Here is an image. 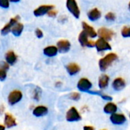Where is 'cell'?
<instances>
[{
    "instance_id": "1",
    "label": "cell",
    "mask_w": 130,
    "mask_h": 130,
    "mask_svg": "<svg viewBox=\"0 0 130 130\" xmlns=\"http://www.w3.org/2000/svg\"><path fill=\"white\" fill-rule=\"evenodd\" d=\"M118 55L116 53H108L98 61V67L101 72H105L118 59Z\"/></svg>"
},
{
    "instance_id": "2",
    "label": "cell",
    "mask_w": 130,
    "mask_h": 130,
    "mask_svg": "<svg viewBox=\"0 0 130 130\" xmlns=\"http://www.w3.org/2000/svg\"><path fill=\"white\" fill-rule=\"evenodd\" d=\"M66 120L69 123L79 122L82 120V115L81 112L75 106L71 107L68 109L66 113Z\"/></svg>"
},
{
    "instance_id": "3",
    "label": "cell",
    "mask_w": 130,
    "mask_h": 130,
    "mask_svg": "<svg viewBox=\"0 0 130 130\" xmlns=\"http://www.w3.org/2000/svg\"><path fill=\"white\" fill-rule=\"evenodd\" d=\"M66 6L69 13L76 19H78L81 15V10L76 0H66Z\"/></svg>"
},
{
    "instance_id": "4",
    "label": "cell",
    "mask_w": 130,
    "mask_h": 130,
    "mask_svg": "<svg viewBox=\"0 0 130 130\" xmlns=\"http://www.w3.org/2000/svg\"><path fill=\"white\" fill-rule=\"evenodd\" d=\"M76 87L79 92L88 93L91 90H92L93 84L88 78L83 77V78H81L78 81Z\"/></svg>"
},
{
    "instance_id": "5",
    "label": "cell",
    "mask_w": 130,
    "mask_h": 130,
    "mask_svg": "<svg viewBox=\"0 0 130 130\" xmlns=\"http://www.w3.org/2000/svg\"><path fill=\"white\" fill-rule=\"evenodd\" d=\"M109 120L113 126H123L127 122L128 118L124 113L117 112L113 114L110 115Z\"/></svg>"
},
{
    "instance_id": "6",
    "label": "cell",
    "mask_w": 130,
    "mask_h": 130,
    "mask_svg": "<svg viewBox=\"0 0 130 130\" xmlns=\"http://www.w3.org/2000/svg\"><path fill=\"white\" fill-rule=\"evenodd\" d=\"M94 48L96 49L97 52L99 53H102L107 51H110L112 50V46L110 45V43H109V41L102 39V38H99L95 41V46Z\"/></svg>"
},
{
    "instance_id": "7",
    "label": "cell",
    "mask_w": 130,
    "mask_h": 130,
    "mask_svg": "<svg viewBox=\"0 0 130 130\" xmlns=\"http://www.w3.org/2000/svg\"><path fill=\"white\" fill-rule=\"evenodd\" d=\"M97 32H98V37L99 38L104 39L109 42L110 40H112L115 36V32L113 30L105 27H101L98 28Z\"/></svg>"
},
{
    "instance_id": "8",
    "label": "cell",
    "mask_w": 130,
    "mask_h": 130,
    "mask_svg": "<svg viewBox=\"0 0 130 130\" xmlns=\"http://www.w3.org/2000/svg\"><path fill=\"white\" fill-rule=\"evenodd\" d=\"M23 98L22 92L19 90H14L11 91L8 96V104L11 106L15 105L16 104L19 103Z\"/></svg>"
},
{
    "instance_id": "9",
    "label": "cell",
    "mask_w": 130,
    "mask_h": 130,
    "mask_svg": "<svg viewBox=\"0 0 130 130\" xmlns=\"http://www.w3.org/2000/svg\"><path fill=\"white\" fill-rule=\"evenodd\" d=\"M110 76L106 73H102L98 77V87L99 90L104 91L107 89L110 85Z\"/></svg>"
},
{
    "instance_id": "10",
    "label": "cell",
    "mask_w": 130,
    "mask_h": 130,
    "mask_svg": "<svg viewBox=\"0 0 130 130\" xmlns=\"http://www.w3.org/2000/svg\"><path fill=\"white\" fill-rule=\"evenodd\" d=\"M126 86V82L122 77L115 78L111 84V87L115 91H121L125 89Z\"/></svg>"
},
{
    "instance_id": "11",
    "label": "cell",
    "mask_w": 130,
    "mask_h": 130,
    "mask_svg": "<svg viewBox=\"0 0 130 130\" xmlns=\"http://www.w3.org/2000/svg\"><path fill=\"white\" fill-rule=\"evenodd\" d=\"M55 8V5H40L38 8H37L36 9L34 10V15L36 17H40V16H43L45 14H47V13L52 10Z\"/></svg>"
},
{
    "instance_id": "12",
    "label": "cell",
    "mask_w": 130,
    "mask_h": 130,
    "mask_svg": "<svg viewBox=\"0 0 130 130\" xmlns=\"http://www.w3.org/2000/svg\"><path fill=\"white\" fill-rule=\"evenodd\" d=\"M82 30L85 31V33L88 36L90 39H94L98 37L97 30L94 29V27L88 24L86 21L82 22Z\"/></svg>"
},
{
    "instance_id": "13",
    "label": "cell",
    "mask_w": 130,
    "mask_h": 130,
    "mask_svg": "<svg viewBox=\"0 0 130 130\" xmlns=\"http://www.w3.org/2000/svg\"><path fill=\"white\" fill-rule=\"evenodd\" d=\"M19 16H15L14 18H11L10 19V21L2 28L1 30V34L3 36H5L7 34H8L11 31V28L13 27L14 25H15L17 23H18V20H19Z\"/></svg>"
},
{
    "instance_id": "14",
    "label": "cell",
    "mask_w": 130,
    "mask_h": 130,
    "mask_svg": "<svg viewBox=\"0 0 130 130\" xmlns=\"http://www.w3.org/2000/svg\"><path fill=\"white\" fill-rule=\"evenodd\" d=\"M56 46L58 48L59 53H68L71 49V42L66 39H62L59 40L56 43Z\"/></svg>"
},
{
    "instance_id": "15",
    "label": "cell",
    "mask_w": 130,
    "mask_h": 130,
    "mask_svg": "<svg viewBox=\"0 0 130 130\" xmlns=\"http://www.w3.org/2000/svg\"><path fill=\"white\" fill-rule=\"evenodd\" d=\"M66 69L67 73L70 76H74V75H78L80 72L81 67L76 62H70L66 66Z\"/></svg>"
},
{
    "instance_id": "16",
    "label": "cell",
    "mask_w": 130,
    "mask_h": 130,
    "mask_svg": "<svg viewBox=\"0 0 130 130\" xmlns=\"http://www.w3.org/2000/svg\"><path fill=\"white\" fill-rule=\"evenodd\" d=\"M118 105L114 103L113 101H108L107 102L104 107H103V110L106 114L108 115H111L117 112H118Z\"/></svg>"
},
{
    "instance_id": "17",
    "label": "cell",
    "mask_w": 130,
    "mask_h": 130,
    "mask_svg": "<svg viewBox=\"0 0 130 130\" xmlns=\"http://www.w3.org/2000/svg\"><path fill=\"white\" fill-rule=\"evenodd\" d=\"M87 16H88V18L89 21L94 22V21H98L101 18L102 13L98 8H93L88 11Z\"/></svg>"
},
{
    "instance_id": "18",
    "label": "cell",
    "mask_w": 130,
    "mask_h": 130,
    "mask_svg": "<svg viewBox=\"0 0 130 130\" xmlns=\"http://www.w3.org/2000/svg\"><path fill=\"white\" fill-rule=\"evenodd\" d=\"M49 112L47 107L44 105H39L33 110V115L36 117H42L46 116Z\"/></svg>"
},
{
    "instance_id": "19",
    "label": "cell",
    "mask_w": 130,
    "mask_h": 130,
    "mask_svg": "<svg viewBox=\"0 0 130 130\" xmlns=\"http://www.w3.org/2000/svg\"><path fill=\"white\" fill-rule=\"evenodd\" d=\"M4 125L7 128H12L17 126V121L16 119L10 113H6L5 114L4 118Z\"/></svg>"
},
{
    "instance_id": "20",
    "label": "cell",
    "mask_w": 130,
    "mask_h": 130,
    "mask_svg": "<svg viewBox=\"0 0 130 130\" xmlns=\"http://www.w3.org/2000/svg\"><path fill=\"white\" fill-rule=\"evenodd\" d=\"M43 53L47 57H54L58 54L59 50H58V48H57L56 46L50 45V46H46L43 49Z\"/></svg>"
},
{
    "instance_id": "21",
    "label": "cell",
    "mask_w": 130,
    "mask_h": 130,
    "mask_svg": "<svg viewBox=\"0 0 130 130\" xmlns=\"http://www.w3.org/2000/svg\"><path fill=\"white\" fill-rule=\"evenodd\" d=\"M88 94H91V95H97V96H99L101 97L104 101L108 102V101H113V97L110 96V94H107L106 93H104L103 91H101V90H91Z\"/></svg>"
},
{
    "instance_id": "22",
    "label": "cell",
    "mask_w": 130,
    "mask_h": 130,
    "mask_svg": "<svg viewBox=\"0 0 130 130\" xmlns=\"http://www.w3.org/2000/svg\"><path fill=\"white\" fill-rule=\"evenodd\" d=\"M5 62L7 63H8L10 66H13L18 61V56L16 55V53L14 51L9 50L5 53Z\"/></svg>"
},
{
    "instance_id": "23",
    "label": "cell",
    "mask_w": 130,
    "mask_h": 130,
    "mask_svg": "<svg viewBox=\"0 0 130 130\" xmlns=\"http://www.w3.org/2000/svg\"><path fill=\"white\" fill-rule=\"evenodd\" d=\"M90 39L88 37V36L85 33V31L82 30L79 34H78V43L79 44L82 46V47H87L88 46V44L90 41Z\"/></svg>"
},
{
    "instance_id": "24",
    "label": "cell",
    "mask_w": 130,
    "mask_h": 130,
    "mask_svg": "<svg viewBox=\"0 0 130 130\" xmlns=\"http://www.w3.org/2000/svg\"><path fill=\"white\" fill-rule=\"evenodd\" d=\"M24 30V24L21 23H17L15 25L13 26V27L11 28V33L15 37H19L21 36V34H22Z\"/></svg>"
},
{
    "instance_id": "25",
    "label": "cell",
    "mask_w": 130,
    "mask_h": 130,
    "mask_svg": "<svg viewBox=\"0 0 130 130\" xmlns=\"http://www.w3.org/2000/svg\"><path fill=\"white\" fill-rule=\"evenodd\" d=\"M69 98L70 100H72V101H79L82 98V94L80 92L78 91H73L71 92L69 95Z\"/></svg>"
},
{
    "instance_id": "26",
    "label": "cell",
    "mask_w": 130,
    "mask_h": 130,
    "mask_svg": "<svg viewBox=\"0 0 130 130\" xmlns=\"http://www.w3.org/2000/svg\"><path fill=\"white\" fill-rule=\"evenodd\" d=\"M41 94H42L41 89L40 88H38V87L35 88V89L33 91V99H34L37 101H39L40 100Z\"/></svg>"
},
{
    "instance_id": "27",
    "label": "cell",
    "mask_w": 130,
    "mask_h": 130,
    "mask_svg": "<svg viewBox=\"0 0 130 130\" xmlns=\"http://www.w3.org/2000/svg\"><path fill=\"white\" fill-rule=\"evenodd\" d=\"M120 34L124 38H129L130 37V27L129 26H124L122 27Z\"/></svg>"
},
{
    "instance_id": "28",
    "label": "cell",
    "mask_w": 130,
    "mask_h": 130,
    "mask_svg": "<svg viewBox=\"0 0 130 130\" xmlns=\"http://www.w3.org/2000/svg\"><path fill=\"white\" fill-rule=\"evenodd\" d=\"M105 19L109 21V22H112V21H114L117 18V16H116V14L114 12H112V11H109L107 12L105 16H104Z\"/></svg>"
},
{
    "instance_id": "29",
    "label": "cell",
    "mask_w": 130,
    "mask_h": 130,
    "mask_svg": "<svg viewBox=\"0 0 130 130\" xmlns=\"http://www.w3.org/2000/svg\"><path fill=\"white\" fill-rule=\"evenodd\" d=\"M10 5V0H0V7L2 8H8Z\"/></svg>"
},
{
    "instance_id": "30",
    "label": "cell",
    "mask_w": 130,
    "mask_h": 130,
    "mask_svg": "<svg viewBox=\"0 0 130 130\" xmlns=\"http://www.w3.org/2000/svg\"><path fill=\"white\" fill-rule=\"evenodd\" d=\"M35 35L37 38L40 39V38H43V32L41 29L40 28H36L35 30Z\"/></svg>"
},
{
    "instance_id": "31",
    "label": "cell",
    "mask_w": 130,
    "mask_h": 130,
    "mask_svg": "<svg viewBox=\"0 0 130 130\" xmlns=\"http://www.w3.org/2000/svg\"><path fill=\"white\" fill-rule=\"evenodd\" d=\"M6 77H7V71L2 69H0V81L5 80Z\"/></svg>"
},
{
    "instance_id": "32",
    "label": "cell",
    "mask_w": 130,
    "mask_h": 130,
    "mask_svg": "<svg viewBox=\"0 0 130 130\" xmlns=\"http://www.w3.org/2000/svg\"><path fill=\"white\" fill-rule=\"evenodd\" d=\"M57 14H58V11L53 8V9L50 10V11L47 13V15H48L50 18H56V15H57Z\"/></svg>"
},
{
    "instance_id": "33",
    "label": "cell",
    "mask_w": 130,
    "mask_h": 130,
    "mask_svg": "<svg viewBox=\"0 0 130 130\" xmlns=\"http://www.w3.org/2000/svg\"><path fill=\"white\" fill-rule=\"evenodd\" d=\"M9 66L10 65L8 63H7L6 62H2L0 63V69H2L7 71L9 69Z\"/></svg>"
},
{
    "instance_id": "34",
    "label": "cell",
    "mask_w": 130,
    "mask_h": 130,
    "mask_svg": "<svg viewBox=\"0 0 130 130\" xmlns=\"http://www.w3.org/2000/svg\"><path fill=\"white\" fill-rule=\"evenodd\" d=\"M83 130H95V128L91 125H85L83 126Z\"/></svg>"
},
{
    "instance_id": "35",
    "label": "cell",
    "mask_w": 130,
    "mask_h": 130,
    "mask_svg": "<svg viewBox=\"0 0 130 130\" xmlns=\"http://www.w3.org/2000/svg\"><path fill=\"white\" fill-rule=\"evenodd\" d=\"M62 85V82H56V84H55V86L56 88H60Z\"/></svg>"
},
{
    "instance_id": "36",
    "label": "cell",
    "mask_w": 130,
    "mask_h": 130,
    "mask_svg": "<svg viewBox=\"0 0 130 130\" xmlns=\"http://www.w3.org/2000/svg\"><path fill=\"white\" fill-rule=\"evenodd\" d=\"M4 111H5V107H4V106H3V105L0 106V114L3 113Z\"/></svg>"
},
{
    "instance_id": "37",
    "label": "cell",
    "mask_w": 130,
    "mask_h": 130,
    "mask_svg": "<svg viewBox=\"0 0 130 130\" xmlns=\"http://www.w3.org/2000/svg\"><path fill=\"white\" fill-rule=\"evenodd\" d=\"M0 130H5V126L0 124Z\"/></svg>"
},
{
    "instance_id": "38",
    "label": "cell",
    "mask_w": 130,
    "mask_h": 130,
    "mask_svg": "<svg viewBox=\"0 0 130 130\" xmlns=\"http://www.w3.org/2000/svg\"><path fill=\"white\" fill-rule=\"evenodd\" d=\"M10 2H20V0H10Z\"/></svg>"
},
{
    "instance_id": "39",
    "label": "cell",
    "mask_w": 130,
    "mask_h": 130,
    "mask_svg": "<svg viewBox=\"0 0 130 130\" xmlns=\"http://www.w3.org/2000/svg\"><path fill=\"white\" fill-rule=\"evenodd\" d=\"M128 8H129V10L130 11V2H129V4H128Z\"/></svg>"
},
{
    "instance_id": "40",
    "label": "cell",
    "mask_w": 130,
    "mask_h": 130,
    "mask_svg": "<svg viewBox=\"0 0 130 130\" xmlns=\"http://www.w3.org/2000/svg\"><path fill=\"white\" fill-rule=\"evenodd\" d=\"M99 130H109V129H99Z\"/></svg>"
},
{
    "instance_id": "41",
    "label": "cell",
    "mask_w": 130,
    "mask_h": 130,
    "mask_svg": "<svg viewBox=\"0 0 130 130\" xmlns=\"http://www.w3.org/2000/svg\"><path fill=\"white\" fill-rule=\"evenodd\" d=\"M129 120H130V112H129Z\"/></svg>"
}]
</instances>
